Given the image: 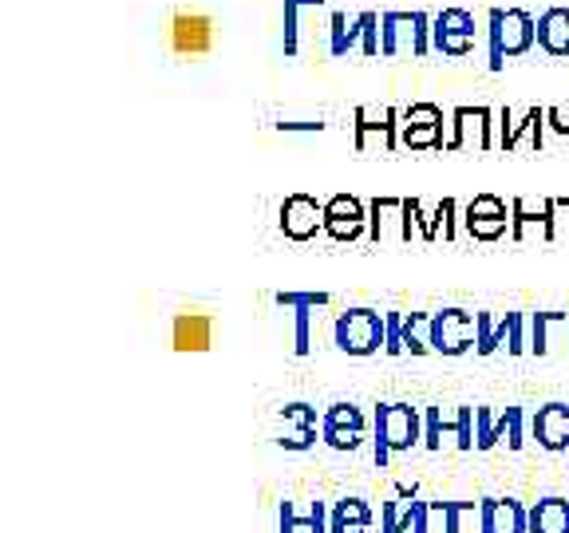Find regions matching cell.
I'll return each instance as SVG.
<instances>
[{
	"label": "cell",
	"instance_id": "obj_1",
	"mask_svg": "<svg viewBox=\"0 0 569 533\" xmlns=\"http://www.w3.org/2000/svg\"><path fill=\"white\" fill-rule=\"evenodd\" d=\"M423 446V411L411 403H380L372 415V459L388 466L391 454Z\"/></svg>",
	"mask_w": 569,
	"mask_h": 533
},
{
	"label": "cell",
	"instance_id": "obj_2",
	"mask_svg": "<svg viewBox=\"0 0 569 533\" xmlns=\"http://www.w3.org/2000/svg\"><path fill=\"white\" fill-rule=\"evenodd\" d=\"M487 36H490V71H502V63L526 56L538 44V20L526 9H490L487 17Z\"/></svg>",
	"mask_w": 569,
	"mask_h": 533
},
{
	"label": "cell",
	"instance_id": "obj_3",
	"mask_svg": "<svg viewBox=\"0 0 569 533\" xmlns=\"http://www.w3.org/2000/svg\"><path fill=\"white\" fill-rule=\"evenodd\" d=\"M332 344L345 355H376L388 344V312H376L368 304L337 312L332 320Z\"/></svg>",
	"mask_w": 569,
	"mask_h": 533
},
{
	"label": "cell",
	"instance_id": "obj_4",
	"mask_svg": "<svg viewBox=\"0 0 569 533\" xmlns=\"http://www.w3.org/2000/svg\"><path fill=\"white\" fill-rule=\"evenodd\" d=\"M305 36H312V44L329 52V40H332L329 0H284V52L301 56Z\"/></svg>",
	"mask_w": 569,
	"mask_h": 533
},
{
	"label": "cell",
	"instance_id": "obj_5",
	"mask_svg": "<svg viewBox=\"0 0 569 533\" xmlns=\"http://www.w3.org/2000/svg\"><path fill=\"white\" fill-rule=\"evenodd\" d=\"M380 40L388 60H411L431 52V17L427 12H380Z\"/></svg>",
	"mask_w": 569,
	"mask_h": 533
},
{
	"label": "cell",
	"instance_id": "obj_6",
	"mask_svg": "<svg viewBox=\"0 0 569 533\" xmlns=\"http://www.w3.org/2000/svg\"><path fill=\"white\" fill-rule=\"evenodd\" d=\"M167 44L182 60H202L218 48V20L210 12L174 9L167 20Z\"/></svg>",
	"mask_w": 569,
	"mask_h": 533
},
{
	"label": "cell",
	"instance_id": "obj_7",
	"mask_svg": "<svg viewBox=\"0 0 569 533\" xmlns=\"http://www.w3.org/2000/svg\"><path fill=\"white\" fill-rule=\"evenodd\" d=\"M498 111L490 107H455L451 134L443 151H495L498 147Z\"/></svg>",
	"mask_w": 569,
	"mask_h": 533
},
{
	"label": "cell",
	"instance_id": "obj_8",
	"mask_svg": "<svg viewBox=\"0 0 569 533\" xmlns=\"http://www.w3.org/2000/svg\"><path fill=\"white\" fill-rule=\"evenodd\" d=\"M479 44V24L467 9H443L431 17V48L447 60H467Z\"/></svg>",
	"mask_w": 569,
	"mask_h": 533
},
{
	"label": "cell",
	"instance_id": "obj_9",
	"mask_svg": "<svg viewBox=\"0 0 569 533\" xmlns=\"http://www.w3.org/2000/svg\"><path fill=\"white\" fill-rule=\"evenodd\" d=\"M431 348L439 355H467L471 348H479V312L439 309L431 316Z\"/></svg>",
	"mask_w": 569,
	"mask_h": 533
},
{
	"label": "cell",
	"instance_id": "obj_10",
	"mask_svg": "<svg viewBox=\"0 0 569 533\" xmlns=\"http://www.w3.org/2000/svg\"><path fill=\"white\" fill-rule=\"evenodd\" d=\"M400 147V111L391 107H360L356 111V151L391 154Z\"/></svg>",
	"mask_w": 569,
	"mask_h": 533
},
{
	"label": "cell",
	"instance_id": "obj_11",
	"mask_svg": "<svg viewBox=\"0 0 569 533\" xmlns=\"http://www.w3.org/2000/svg\"><path fill=\"white\" fill-rule=\"evenodd\" d=\"M368 431H372V419L356 403H329V411L320 419V443L332 451H356L368 439Z\"/></svg>",
	"mask_w": 569,
	"mask_h": 533
},
{
	"label": "cell",
	"instance_id": "obj_12",
	"mask_svg": "<svg viewBox=\"0 0 569 533\" xmlns=\"http://www.w3.org/2000/svg\"><path fill=\"white\" fill-rule=\"evenodd\" d=\"M462 230L475 241H498L515 230V210L498 194H475L462 205Z\"/></svg>",
	"mask_w": 569,
	"mask_h": 533
},
{
	"label": "cell",
	"instance_id": "obj_13",
	"mask_svg": "<svg viewBox=\"0 0 569 533\" xmlns=\"http://www.w3.org/2000/svg\"><path fill=\"white\" fill-rule=\"evenodd\" d=\"M400 147L408 151H439L443 139V111L436 103H411L400 111Z\"/></svg>",
	"mask_w": 569,
	"mask_h": 533
},
{
	"label": "cell",
	"instance_id": "obj_14",
	"mask_svg": "<svg viewBox=\"0 0 569 533\" xmlns=\"http://www.w3.org/2000/svg\"><path fill=\"white\" fill-rule=\"evenodd\" d=\"M546 142V107H530L522 119H515L510 107L498 111V151H530L538 154Z\"/></svg>",
	"mask_w": 569,
	"mask_h": 533
},
{
	"label": "cell",
	"instance_id": "obj_15",
	"mask_svg": "<svg viewBox=\"0 0 569 533\" xmlns=\"http://www.w3.org/2000/svg\"><path fill=\"white\" fill-rule=\"evenodd\" d=\"M325 233L332 241L368 238V202H360L356 194H332L325 202Z\"/></svg>",
	"mask_w": 569,
	"mask_h": 533
},
{
	"label": "cell",
	"instance_id": "obj_16",
	"mask_svg": "<svg viewBox=\"0 0 569 533\" xmlns=\"http://www.w3.org/2000/svg\"><path fill=\"white\" fill-rule=\"evenodd\" d=\"M368 241L372 245L408 241V198H372L368 202Z\"/></svg>",
	"mask_w": 569,
	"mask_h": 533
},
{
	"label": "cell",
	"instance_id": "obj_17",
	"mask_svg": "<svg viewBox=\"0 0 569 533\" xmlns=\"http://www.w3.org/2000/svg\"><path fill=\"white\" fill-rule=\"evenodd\" d=\"M325 230V202L312 194H289L281 202V233L289 241H309Z\"/></svg>",
	"mask_w": 569,
	"mask_h": 533
},
{
	"label": "cell",
	"instance_id": "obj_18",
	"mask_svg": "<svg viewBox=\"0 0 569 533\" xmlns=\"http://www.w3.org/2000/svg\"><path fill=\"white\" fill-rule=\"evenodd\" d=\"M273 301L284 304V309H293V316H297V324H293V352L297 355H309L312 352V316H317V309H329L332 296L329 293H277Z\"/></svg>",
	"mask_w": 569,
	"mask_h": 533
},
{
	"label": "cell",
	"instance_id": "obj_19",
	"mask_svg": "<svg viewBox=\"0 0 569 533\" xmlns=\"http://www.w3.org/2000/svg\"><path fill=\"white\" fill-rule=\"evenodd\" d=\"M329 502H281L277 533H329Z\"/></svg>",
	"mask_w": 569,
	"mask_h": 533
},
{
	"label": "cell",
	"instance_id": "obj_20",
	"mask_svg": "<svg viewBox=\"0 0 569 533\" xmlns=\"http://www.w3.org/2000/svg\"><path fill=\"white\" fill-rule=\"evenodd\" d=\"M515 210V230L510 238L515 241H550V198H515L510 202Z\"/></svg>",
	"mask_w": 569,
	"mask_h": 533
},
{
	"label": "cell",
	"instance_id": "obj_21",
	"mask_svg": "<svg viewBox=\"0 0 569 533\" xmlns=\"http://www.w3.org/2000/svg\"><path fill=\"white\" fill-rule=\"evenodd\" d=\"M482 533H530V510L515 497H482Z\"/></svg>",
	"mask_w": 569,
	"mask_h": 533
},
{
	"label": "cell",
	"instance_id": "obj_22",
	"mask_svg": "<svg viewBox=\"0 0 569 533\" xmlns=\"http://www.w3.org/2000/svg\"><path fill=\"white\" fill-rule=\"evenodd\" d=\"M170 344H174V352H210L213 316H206V312H178L174 324H170Z\"/></svg>",
	"mask_w": 569,
	"mask_h": 533
},
{
	"label": "cell",
	"instance_id": "obj_23",
	"mask_svg": "<svg viewBox=\"0 0 569 533\" xmlns=\"http://www.w3.org/2000/svg\"><path fill=\"white\" fill-rule=\"evenodd\" d=\"M530 426L538 446H546L550 454L569 451V403H546V408H538Z\"/></svg>",
	"mask_w": 569,
	"mask_h": 533
},
{
	"label": "cell",
	"instance_id": "obj_24",
	"mask_svg": "<svg viewBox=\"0 0 569 533\" xmlns=\"http://www.w3.org/2000/svg\"><path fill=\"white\" fill-rule=\"evenodd\" d=\"M329 533H372V506L365 497H340L329 510Z\"/></svg>",
	"mask_w": 569,
	"mask_h": 533
},
{
	"label": "cell",
	"instance_id": "obj_25",
	"mask_svg": "<svg viewBox=\"0 0 569 533\" xmlns=\"http://www.w3.org/2000/svg\"><path fill=\"white\" fill-rule=\"evenodd\" d=\"M538 48L550 56H558V60H566L569 56V9H546L542 17H538Z\"/></svg>",
	"mask_w": 569,
	"mask_h": 533
},
{
	"label": "cell",
	"instance_id": "obj_26",
	"mask_svg": "<svg viewBox=\"0 0 569 533\" xmlns=\"http://www.w3.org/2000/svg\"><path fill=\"white\" fill-rule=\"evenodd\" d=\"M530 533H569V497H538L530 506Z\"/></svg>",
	"mask_w": 569,
	"mask_h": 533
},
{
	"label": "cell",
	"instance_id": "obj_27",
	"mask_svg": "<svg viewBox=\"0 0 569 533\" xmlns=\"http://www.w3.org/2000/svg\"><path fill=\"white\" fill-rule=\"evenodd\" d=\"M360 44H365V12H360V17H345V12H332L329 56L345 60V56L360 52Z\"/></svg>",
	"mask_w": 569,
	"mask_h": 533
},
{
	"label": "cell",
	"instance_id": "obj_28",
	"mask_svg": "<svg viewBox=\"0 0 569 533\" xmlns=\"http://www.w3.org/2000/svg\"><path fill=\"white\" fill-rule=\"evenodd\" d=\"M431 316L436 312H403V355H427V352H436L431 348Z\"/></svg>",
	"mask_w": 569,
	"mask_h": 533
},
{
	"label": "cell",
	"instance_id": "obj_29",
	"mask_svg": "<svg viewBox=\"0 0 569 533\" xmlns=\"http://www.w3.org/2000/svg\"><path fill=\"white\" fill-rule=\"evenodd\" d=\"M443 533H482V502H443Z\"/></svg>",
	"mask_w": 569,
	"mask_h": 533
},
{
	"label": "cell",
	"instance_id": "obj_30",
	"mask_svg": "<svg viewBox=\"0 0 569 533\" xmlns=\"http://www.w3.org/2000/svg\"><path fill=\"white\" fill-rule=\"evenodd\" d=\"M510 344V312L507 316H490V312H479V355H495L498 348Z\"/></svg>",
	"mask_w": 569,
	"mask_h": 533
},
{
	"label": "cell",
	"instance_id": "obj_31",
	"mask_svg": "<svg viewBox=\"0 0 569 533\" xmlns=\"http://www.w3.org/2000/svg\"><path fill=\"white\" fill-rule=\"evenodd\" d=\"M443 439H451V411L423 408V446L427 451H443Z\"/></svg>",
	"mask_w": 569,
	"mask_h": 533
},
{
	"label": "cell",
	"instance_id": "obj_32",
	"mask_svg": "<svg viewBox=\"0 0 569 533\" xmlns=\"http://www.w3.org/2000/svg\"><path fill=\"white\" fill-rule=\"evenodd\" d=\"M416 525V502H383L380 506V533H411Z\"/></svg>",
	"mask_w": 569,
	"mask_h": 533
},
{
	"label": "cell",
	"instance_id": "obj_33",
	"mask_svg": "<svg viewBox=\"0 0 569 533\" xmlns=\"http://www.w3.org/2000/svg\"><path fill=\"white\" fill-rule=\"evenodd\" d=\"M408 241H436V210L408 198Z\"/></svg>",
	"mask_w": 569,
	"mask_h": 533
},
{
	"label": "cell",
	"instance_id": "obj_34",
	"mask_svg": "<svg viewBox=\"0 0 569 533\" xmlns=\"http://www.w3.org/2000/svg\"><path fill=\"white\" fill-rule=\"evenodd\" d=\"M498 443H507L510 451H522L526 446V411L507 408L498 415Z\"/></svg>",
	"mask_w": 569,
	"mask_h": 533
},
{
	"label": "cell",
	"instance_id": "obj_35",
	"mask_svg": "<svg viewBox=\"0 0 569 533\" xmlns=\"http://www.w3.org/2000/svg\"><path fill=\"white\" fill-rule=\"evenodd\" d=\"M451 439L459 451H475V408H451Z\"/></svg>",
	"mask_w": 569,
	"mask_h": 533
},
{
	"label": "cell",
	"instance_id": "obj_36",
	"mask_svg": "<svg viewBox=\"0 0 569 533\" xmlns=\"http://www.w3.org/2000/svg\"><path fill=\"white\" fill-rule=\"evenodd\" d=\"M498 446V415L490 408H475V451H495Z\"/></svg>",
	"mask_w": 569,
	"mask_h": 533
},
{
	"label": "cell",
	"instance_id": "obj_37",
	"mask_svg": "<svg viewBox=\"0 0 569 533\" xmlns=\"http://www.w3.org/2000/svg\"><path fill=\"white\" fill-rule=\"evenodd\" d=\"M455 241L459 238V202L455 198H443L436 202V241Z\"/></svg>",
	"mask_w": 569,
	"mask_h": 533
},
{
	"label": "cell",
	"instance_id": "obj_38",
	"mask_svg": "<svg viewBox=\"0 0 569 533\" xmlns=\"http://www.w3.org/2000/svg\"><path fill=\"white\" fill-rule=\"evenodd\" d=\"M320 419L325 415H317V408L312 403H284V411H281V423L284 426H305V431H320Z\"/></svg>",
	"mask_w": 569,
	"mask_h": 533
},
{
	"label": "cell",
	"instance_id": "obj_39",
	"mask_svg": "<svg viewBox=\"0 0 569 533\" xmlns=\"http://www.w3.org/2000/svg\"><path fill=\"white\" fill-rule=\"evenodd\" d=\"M510 355H530V312H510Z\"/></svg>",
	"mask_w": 569,
	"mask_h": 533
},
{
	"label": "cell",
	"instance_id": "obj_40",
	"mask_svg": "<svg viewBox=\"0 0 569 533\" xmlns=\"http://www.w3.org/2000/svg\"><path fill=\"white\" fill-rule=\"evenodd\" d=\"M317 435H320V431H305V426H281L277 446H281V451L301 454V451H312V446H317Z\"/></svg>",
	"mask_w": 569,
	"mask_h": 533
},
{
	"label": "cell",
	"instance_id": "obj_41",
	"mask_svg": "<svg viewBox=\"0 0 569 533\" xmlns=\"http://www.w3.org/2000/svg\"><path fill=\"white\" fill-rule=\"evenodd\" d=\"M550 241H569V198H550Z\"/></svg>",
	"mask_w": 569,
	"mask_h": 533
},
{
	"label": "cell",
	"instance_id": "obj_42",
	"mask_svg": "<svg viewBox=\"0 0 569 533\" xmlns=\"http://www.w3.org/2000/svg\"><path fill=\"white\" fill-rule=\"evenodd\" d=\"M383 355H403V312H388V344Z\"/></svg>",
	"mask_w": 569,
	"mask_h": 533
},
{
	"label": "cell",
	"instance_id": "obj_43",
	"mask_svg": "<svg viewBox=\"0 0 569 533\" xmlns=\"http://www.w3.org/2000/svg\"><path fill=\"white\" fill-rule=\"evenodd\" d=\"M546 127H550L561 142H569V107H546Z\"/></svg>",
	"mask_w": 569,
	"mask_h": 533
},
{
	"label": "cell",
	"instance_id": "obj_44",
	"mask_svg": "<svg viewBox=\"0 0 569 533\" xmlns=\"http://www.w3.org/2000/svg\"><path fill=\"white\" fill-rule=\"evenodd\" d=\"M411 533H431V502H416V525Z\"/></svg>",
	"mask_w": 569,
	"mask_h": 533
},
{
	"label": "cell",
	"instance_id": "obj_45",
	"mask_svg": "<svg viewBox=\"0 0 569 533\" xmlns=\"http://www.w3.org/2000/svg\"><path fill=\"white\" fill-rule=\"evenodd\" d=\"M277 131H325V123L320 119H293V123H277Z\"/></svg>",
	"mask_w": 569,
	"mask_h": 533
}]
</instances>
